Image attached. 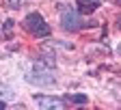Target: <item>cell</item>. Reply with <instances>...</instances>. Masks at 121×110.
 <instances>
[{
    "label": "cell",
    "mask_w": 121,
    "mask_h": 110,
    "mask_svg": "<svg viewBox=\"0 0 121 110\" xmlns=\"http://www.w3.org/2000/svg\"><path fill=\"white\" fill-rule=\"evenodd\" d=\"M35 104L39 108H63V102L56 97H43V95H35Z\"/></svg>",
    "instance_id": "cell-3"
},
{
    "label": "cell",
    "mask_w": 121,
    "mask_h": 110,
    "mask_svg": "<svg viewBox=\"0 0 121 110\" xmlns=\"http://www.w3.org/2000/svg\"><path fill=\"white\" fill-rule=\"evenodd\" d=\"M117 2H119V4H121V0H117Z\"/></svg>",
    "instance_id": "cell-8"
},
{
    "label": "cell",
    "mask_w": 121,
    "mask_h": 110,
    "mask_svg": "<svg viewBox=\"0 0 121 110\" xmlns=\"http://www.w3.org/2000/svg\"><path fill=\"white\" fill-rule=\"evenodd\" d=\"M102 0H78V11L80 13H93L99 7Z\"/></svg>",
    "instance_id": "cell-4"
},
{
    "label": "cell",
    "mask_w": 121,
    "mask_h": 110,
    "mask_svg": "<svg viewBox=\"0 0 121 110\" xmlns=\"http://www.w3.org/2000/svg\"><path fill=\"white\" fill-rule=\"evenodd\" d=\"M24 26H26L33 35H37V37H48V35H50V26L43 22V17H41L39 13H30L28 17L24 20Z\"/></svg>",
    "instance_id": "cell-1"
},
{
    "label": "cell",
    "mask_w": 121,
    "mask_h": 110,
    "mask_svg": "<svg viewBox=\"0 0 121 110\" xmlns=\"http://www.w3.org/2000/svg\"><path fill=\"white\" fill-rule=\"evenodd\" d=\"M60 24H63V28H65V30H78L82 22H80V17H78V13H76V11L65 9V11H63V15H60Z\"/></svg>",
    "instance_id": "cell-2"
},
{
    "label": "cell",
    "mask_w": 121,
    "mask_h": 110,
    "mask_svg": "<svg viewBox=\"0 0 121 110\" xmlns=\"http://www.w3.org/2000/svg\"><path fill=\"white\" fill-rule=\"evenodd\" d=\"M20 2H22V0H9V4H11L13 9H17V7H20Z\"/></svg>",
    "instance_id": "cell-6"
},
{
    "label": "cell",
    "mask_w": 121,
    "mask_h": 110,
    "mask_svg": "<svg viewBox=\"0 0 121 110\" xmlns=\"http://www.w3.org/2000/svg\"><path fill=\"white\" fill-rule=\"evenodd\" d=\"M86 95H82V93H78V95H69V102H73V104H86Z\"/></svg>",
    "instance_id": "cell-5"
},
{
    "label": "cell",
    "mask_w": 121,
    "mask_h": 110,
    "mask_svg": "<svg viewBox=\"0 0 121 110\" xmlns=\"http://www.w3.org/2000/svg\"><path fill=\"white\" fill-rule=\"evenodd\" d=\"M4 106H7V104H4L2 99H0V110H4Z\"/></svg>",
    "instance_id": "cell-7"
}]
</instances>
